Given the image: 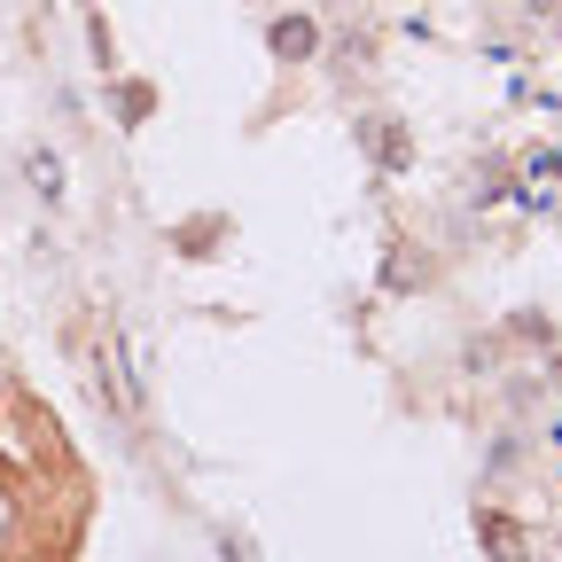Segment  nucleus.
Segmentation results:
<instances>
[{
    "instance_id": "nucleus-1",
    "label": "nucleus",
    "mask_w": 562,
    "mask_h": 562,
    "mask_svg": "<svg viewBox=\"0 0 562 562\" xmlns=\"http://www.w3.org/2000/svg\"><path fill=\"white\" fill-rule=\"evenodd\" d=\"M273 47H281V55H313V24H305V16L273 24Z\"/></svg>"
},
{
    "instance_id": "nucleus-2",
    "label": "nucleus",
    "mask_w": 562,
    "mask_h": 562,
    "mask_svg": "<svg viewBox=\"0 0 562 562\" xmlns=\"http://www.w3.org/2000/svg\"><path fill=\"white\" fill-rule=\"evenodd\" d=\"M484 539H492V547H501V554H508V562H516V554H524V539H516V531H508V524H484Z\"/></svg>"
}]
</instances>
